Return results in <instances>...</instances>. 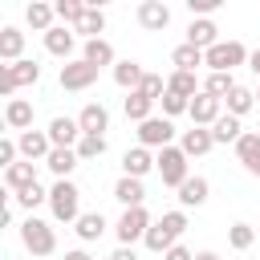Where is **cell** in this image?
Masks as SVG:
<instances>
[{
    "mask_svg": "<svg viewBox=\"0 0 260 260\" xmlns=\"http://www.w3.org/2000/svg\"><path fill=\"white\" fill-rule=\"evenodd\" d=\"M187 232V211L183 207H175V211H162L154 223H150V232H146V248L150 252H158V256H167L175 244H179V236Z\"/></svg>",
    "mask_w": 260,
    "mask_h": 260,
    "instance_id": "1",
    "label": "cell"
},
{
    "mask_svg": "<svg viewBox=\"0 0 260 260\" xmlns=\"http://www.w3.org/2000/svg\"><path fill=\"white\" fill-rule=\"evenodd\" d=\"M20 244H24V252H28L32 260H53V252H57V232H53V223L28 215V219L20 223Z\"/></svg>",
    "mask_w": 260,
    "mask_h": 260,
    "instance_id": "2",
    "label": "cell"
},
{
    "mask_svg": "<svg viewBox=\"0 0 260 260\" xmlns=\"http://www.w3.org/2000/svg\"><path fill=\"white\" fill-rule=\"evenodd\" d=\"M49 211H53L57 223H77L81 219V191H77V183L57 179L49 187Z\"/></svg>",
    "mask_w": 260,
    "mask_h": 260,
    "instance_id": "3",
    "label": "cell"
},
{
    "mask_svg": "<svg viewBox=\"0 0 260 260\" xmlns=\"http://www.w3.org/2000/svg\"><path fill=\"white\" fill-rule=\"evenodd\" d=\"M154 171H158V179L167 183V187H183L187 179H191V171H187V154H183V146H162L158 154H154Z\"/></svg>",
    "mask_w": 260,
    "mask_h": 260,
    "instance_id": "4",
    "label": "cell"
},
{
    "mask_svg": "<svg viewBox=\"0 0 260 260\" xmlns=\"http://www.w3.org/2000/svg\"><path fill=\"white\" fill-rule=\"evenodd\" d=\"M150 211L146 207H126L122 215H118V223H114V236H118V244L122 248H134L138 240H146V232H150Z\"/></svg>",
    "mask_w": 260,
    "mask_h": 260,
    "instance_id": "5",
    "label": "cell"
},
{
    "mask_svg": "<svg viewBox=\"0 0 260 260\" xmlns=\"http://www.w3.org/2000/svg\"><path fill=\"white\" fill-rule=\"evenodd\" d=\"M252 53L240 45V41H219V45H211L207 53H203V65L211 69V73H232L236 65H244Z\"/></svg>",
    "mask_w": 260,
    "mask_h": 260,
    "instance_id": "6",
    "label": "cell"
},
{
    "mask_svg": "<svg viewBox=\"0 0 260 260\" xmlns=\"http://www.w3.org/2000/svg\"><path fill=\"white\" fill-rule=\"evenodd\" d=\"M41 81V65L37 61H16V65H0V93L12 102V93L16 89H24V85H37Z\"/></svg>",
    "mask_w": 260,
    "mask_h": 260,
    "instance_id": "7",
    "label": "cell"
},
{
    "mask_svg": "<svg viewBox=\"0 0 260 260\" xmlns=\"http://www.w3.org/2000/svg\"><path fill=\"white\" fill-rule=\"evenodd\" d=\"M138 146H146V150H162V146H175V122L171 118H146L142 126H138Z\"/></svg>",
    "mask_w": 260,
    "mask_h": 260,
    "instance_id": "8",
    "label": "cell"
},
{
    "mask_svg": "<svg viewBox=\"0 0 260 260\" xmlns=\"http://www.w3.org/2000/svg\"><path fill=\"white\" fill-rule=\"evenodd\" d=\"M57 81H61V89H89L93 81H98V65H89V61H65L61 65V73H57Z\"/></svg>",
    "mask_w": 260,
    "mask_h": 260,
    "instance_id": "9",
    "label": "cell"
},
{
    "mask_svg": "<svg viewBox=\"0 0 260 260\" xmlns=\"http://www.w3.org/2000/svg\"><path fill=\"white\" fill-rule=\"evenodd\" d=\"M16 146H20V158L24 162H45L53 154L49 130H24V134H16Z\"/></svg>",
    "mask_w": 260,
    "mask_h": 260,
    "instance_id": "10",
    "label": "cell"
},
{
    "mask_svg": "<svg viewBox=\"0 0 260 260\" xmlns=\"http://www.w3.org/2000/svg\"><path fill=\"white\" fill-rule=\"evenodd\" d=\"M187 118H191V126H207V130H211V126L223 118V102L211 98V93H199V98H191Z\"/></svg>",
    "mask_w": 260,
    "mask_h": 260,
    "instance_id": "11",
    "label": "cell"
},
{
    "mask_svg": "<svg viewBox=\"0 0 260 260\" xmlns=\"http://www.w3.org/2000/svg\"><path fill=\"white\" fill-rule=\"evenodd\" d=\"M134 16H138V24H142L146 32H162V28L171 24V8H167L162 0H142V4L134 8Z\"/></svg>",
    "mask_w": 260,
    "mask_h": 260,
    "instance_id": "12",
    "label": "cell"
},
{
    "mask_svg": "<svg viewBox=\"0 0 260 260\" xmlns=\"http://www.w3.org/2000/svg\"><path fill=\"white\" fill-rule=\"evenodd\" d=\"M49 142H53V146H69V150H77V142H81V122L57 114V118L49 122Z\"/></svg>",
    "mask_w": 260,
    "mask_h": 260,
    "instance_id": "13",
    "label": "cell"
},
{
    "mask_svg": "<svg viewBox=\"0 0 260 260\" xmlns=\"http://www.w3.org/2000/svg\"><path fill=\"white\" fill-rule=\"evenodd\" d=\"M77 122H81V134H106L110 130V110L102 102H85L81 114H77Z\"/></svg>",
    "mask_w": 260,
    "mask_h": 260,
    "instance_id": "14",
    "label": "cell"
},
{
    "mask_svg": "<svg viewBox=\"0 0 260 260\" xmlns=\"http://www.w3.org/2000/svg\"><path fill=\"white\" fill-rule=\"evenodd\" d=\"M236 158L244 162L248 175L260 179V134H256V130H244V138L236 142Z\"/></svg>",
    "mask_w": 260,
    "mask_h": 260,
    "instance_id": "15",
    "label": "cell"
},
{
    "mask_svg": "<svg viewBox=\"0 0 260 260\" xmlns=\"http://www.w3.org/2000/svg\"><path fill=\"white\" fill-rule=\"evenodd\" d=\"M4 126L8 130H32V102L28 98H12L8 106H4Z\"/></svg>",
    "mask_w": 260,
    "mask_h": 260,
    "instance_id": "16",
    "label": "cell"
},
{
    "mask_svg": "<svg viewBox=\"0 0 260 260\" xmlns=\"http://www.w3.org/2000/svg\"><path fill=\"white\" fill-rule=\"evenodd\" d=\"M179 146H183V154H187V158H199V154H207V150L215 146V138H211V130H207V126H191V130H183Z\"/></svg>",
    "mask_w": 260,
    "mask_h": 260,
    "instance_id": "17",
    "label": "cell"
},
{
    "mask_svg": "<svg viewBox=\"0 0 260 260\" xmlns=\"http://www.w3.org/2000/svg\"><path fill=\"white\" fill-rule=\"evenodd\" d=\"M114 199L122 203V211H126V207H142V203H146V187H142V179L122 175V179L114 183Z\"/></svg>",
    "mask_w": 260,
    "mask_h": 260,
    "instance_id": "18",
    "label": "cell"
},
{
    "mask_svg": "<svg viewBox=\"0 0 260 260\" xmlns=\"http://www.w3.org/2000/svg\"><path fill=\"white\" fill-rule=\"evenodd\" d=\"M207 195H211V183H207L203 175H191V179L179 187V207H183V211H187V207H203Z\"/></svg>",
    "mask_w": 260,
    "mask_h": 260,
    "instance_id": "19",
    "label": "cell"
},
{
    "mask_svg": "<svg viewBox=\"0 0 260 260\" xmlns=\"http://www.w3.org/2000/svg\"><path fill=\"white\" fill-rule=\"evenodd\" d=\"M20 53H24V32L12 28V24H4L0 28V61L4 65H16V61H24Z\"/></svg>",
    "mask_w": 260,
    "mask_h": 260,
    "instance_id": "20",
    "label": "cell"
},
{
    "mask_svg": "<svg viewBox=\"0 0 260 260\" xmlns=\"http://www.w3.org/2000/svg\"><path fill=\"white\" fill-rule=\"evenodd\" d=\"M150 171H154V154H150L146 146H134V150H126V154H122V175L142 179V175H150Z\"/></svg>",
    "mask_w": 260,
    "mask_h": 260,
    "instance_id": "21",
    "label": "cell"
},
{
    "mask_svg": "<svg viewBox=\"0 0 260 260\" xmlns=\"http://www.w3.org/2000/svg\"><path fill=\"white\" fill-rule=\"evenodd\" d=\"M187 45H195V49H211V45H219V28H215V20H191L187 24Z\"/></svg>",
    "mask_w": 260,
    "mask_h": 260,
    "instance_id": "22",
    "label": "cell"
},
{
    "mask_svg": "<svg viewBox=\"0 0 260 260\" xmlns=\"http://www.w3.org/2000/svg\"><path fill=\"white\" fill-rule=\"evenodd\" d=\"M73 45H77V32H73V28H65V24H57V28H49V32H45V49H49L53 57H65V61H69Z\"/></svg>",
    "mask_w": 260,
    "mask_h": 260,
    "instance_id": "23",
    "label": "cell"
},
{
    "mask_svg": "<svg viewBox=\"0 0 260 260\" xmlns=\"http://www.w3.org/2000/svg\"><path fill=\"white\" fill-rule=\"evenodd\" d=\"M32 183H37V162H16V167L4 171V187H8V195H20V191L32 187Z\"/></svg>",
    "mask_w": 260,
    "mask_h": 260,
    "instance_id": "24",
    "label": "cell"
},
{
    "mask_svg": "<svg viewBox=\"0 0 260 260\" xmlns=\"http://www.w3.org/2000/svg\"><path fill=\"white\" fill-rule=\"evenodd\" d=\"M106 215L102 211H81V219L73 223V232H77V240H85V244H93V240H102L106 236Z\"/></svg>",
    "mask_w": 260,
    "mask_h": 260,
    "instance_id": "25",
    "label": "cell"
},
{
    "mask_svg": "<svg viewBox=\"0 0 260 260\" xmlns=\"http://www.w3.org/2000/svg\"><path fill=\"white\" fill-rule=\"evenodd\" d=\"M24 20H28V28L49 32V28H57V24H53V20H57V8H53V4H45V0H32V4L24 8Z\"/></svg>",
    "mask_w": 260,
    "mask_h": 260,
    "instance_id": "26",
    "label": "cell"
},
{
    "mask_svg": "<svg viewBox=\"0 0 260 260\" xmlns=\"http://www.w3.org/2000/svg\"><path fill=\"white\" fill-rule=\"evenodd\" d=\"M142 77H146V69H142L138 61H130V57L114 65V81H118V89H126V93H134V89L142 85Z\"/></svg>",
    "mask_w": 260,
    "mask_h": 260,
    "instance_id": "27",
    "label": "cell"
},
{
    "mask_svg": "<svg viewBox=\"0 0 260 260\" xmlns=\"http://www.w3.org/2000/svg\"><path fill=\"white\" fill-rule=\"evenodd\" d=\"M248 110H256V89H248V85H236V89L223 98V114H232V118H244Z\"/></svg>",
    "mask_w": 260,
    "mask_h": 260,
    "instance_id": "28",
    "label": "cell"
},
{
    "mask_svg": "<svg viewBox=\"0 0 260 260\" xmlns=\"http://www.w3.org/2000/svg\"><path fill=\"white\" fill-rule=\"evenodd\" d=\"M122 110H126V118H130V122H138V126H142L146 118H154V102H150L146 93H138V89L122 98Z\"/></svg>",
    "mask_w": 260,
    "mask_h": 260,
    "instance_id": "29",
    "label": "cell"
},
{
    "mask_svg": "<svg viewBox=\"0 0 260 260\" xmlns=\"http://www.w3.org/2000/svg\"><path fill=\"white\" fill-rule=\"evenodd\" d=\"M77 162H81V158H77V150H69V146H53V154L45 158V167H49L57 179H69Z\"/></svg>",
    "mask_w": 260,
    "mask_h": 260,
    "instance_id": "30",
    "label": "cell"
},
{
    "mask_svg": "<svg viewBox=\"0 0 260 260\" xmlns=\"http://www.w3.org/2000/svg\"><path fill=\"white\" fill-rule=\"evenodd\" d=\"M81 61H89V65H118L114 61V45L106 41V37H98V41H85V49H81Z\"/></svg>",
    "mask_w": 260,
    "mask_h": 260,
    "instance_id": "31",
    "label": "cell"
},
{
    "mask_svg": "<svg viewBox=\"0 0 260 260\" xmlns=\"http://www.w3.org/2000/svg\"><path fill=\"white\" fill-rule=\"evenodd\" d=\"M73 32H81L85 41H98V37L106 32V12H102L98 4H89V8H85V16H81V24H77Z\"/></svg>",
    "mask_w": 260,
    "mask_h": 260,
    "instance_id": "32",
    "label": "cell"
},
{
    "mask_svg": "<svg viewBox=\"0 0 260 260\" xmlns=\"http://www.w3.org/2000/svg\"><path fill=\"white\" fill-rule=\"evenodd\" d=\"M171 65H175V69H183V73H195V69L203 65V49H195V45H187V41H183V45L171 53Z\"/></svg>",
    "mask_w": 260,
    "mask_h": 260,
    "instance_id": "33",
    "label": "cell"
},
{
    "mask_svg": "<svg viewBox=\"0 0 260 260\" xmlns=\"http://www.w3.org/2000/svg\"><path fill=\"white\" fill-rule=\"evenodd\" d=\"M167 89L179 93V98H199V93H203V85L195 81V73H183V69H175V73L167 77Z\"/></svg>",
    "mask_w": 260,
    "mask_h": 260,
    "instance_id": "34",
    "label": "cell"
},
{
    "mask_svg": "<svg viewBox=\"0 0 260 260\" xmlns=\"http://www.w3.org/2000/svg\"><path fill=\"white\" fill-rule=\"evenodd\" d=\"M211 138H215V142H240V138H244V122L232 118V114H223V118L211 126Z\"/></svg>",
    "mask_w": 260,
    "mask_h": 260,
    "instance_id": "35",
    "label": "cell"
},
{
    "mask_svg": "<svg viewBox=\"0 0 260 260\" xmlns=\"http://www.w3.org/2000/svg\"><path fill=\"white\" fill-rule=\"evenodd\" d=\"M232 89H236V77H232V73H207V77H203V93H211V98H219V102H223Z\"/></svg>",
    "mask_w": 260,
    "mask_h": 260,
    "instance_id": "36",
    "label": "cell"
},
{
    "mask_svg": "<svg viewBox=\"0 0 260 260\" xmlns=\"http://www.w3.org/2000/svg\"><path fill=\"white\" fill-rule=\"evenodd\" d=\"M102 154H106V134H81L77 158H81V162H93V158H102Z\"/></svg>",
    "mask_w": 260,
    "mask_h": 260,
    "instance_id": "37",
    "label": "cell"
},
{
    "mask_svg": "<svg viewBox=\"0 0 260 260\" xmlns=\"http://www.w3.org/2000/svg\"><path fill=\"white\" fill-rule=\"evenodd\" d=\"M12 203H20V207H24L28 215H32V211H37L41 203H49V191H45L41 183H32V187H24L20 195H12Z\"/></svg>",
    "mask_w": 260,
    "mask_h": 260,
    "instance_id": "38",
    "label": "cell"
},
{
    "mask_svg": "<svg viewBox=\"0 0 260 260\" xmlns=\"http://www.w3.org/2000/svg\"><path fill=\"white\" fill-rule=\"evenodd\" d=\"M228 244H232L236 252H248V248L256 244V228H252V223H232V228H228Z\"/></svg>",
    "mask_w": 260,
    "mask_h": 260,
    "instance_id": "39",
    "label": "cell"
},
{
    "mask_svg": "<svg viewBox=\"0 0 260 260\" xmlns=\"http://www.w3.org/2000/svg\"><path fill=\"white\" fill-rule=\"evenodd\" d=\"M138 93H146L150 102H162V93H167V77H162V73H146L142 85H138Z\"/></svg>",
    "mask_w": 260,
    "mask_h": 260,
    "instance_id": "40",
    "label": "cell"
},
{
    "mask_svg": "<svg viewBox=\"0 0 260 260\" xmlns=\"http://www.w3.org/2000/svg\"><path fill=\"white\" fill-rule=\"evenodd\" d=\"M158 106H162V118H179V114H187V110H191V98H179V93H171V89H167Z\"/></svg>",
    "mask_w": 260,
    "mask_h": 260,
    "instance_id": "41",
    "label": "cell"
},
{
    "mask_svg": "<svg viewBox=\"0 0 260 260\" xmlns=\"http://www.w3.org/2000/svg\"><path fill=\"white\" fill-rule=\"evenodd\" d=\"M16 154H20L16 138H4V142H0V167H4V171H8V167H16Z\"/></svg>",
    "mask_w": 260,
    "mask_h": 260,
    "instance_id": "42",
    "label": "cell"
},
{
    "mask_svg": "<svg viewBox=\"0 0 260 260\" xmlns=\"http://www.w3.org/2000/svg\"><path fill=\"white\" fill-rule=\"evenodd\" d=\"M162 260H195V252H191V248H183V244H175V248H171Z\"/></svg>",
    "mask_w": 260,
    "mask_h": 260,
    "instance_id": "43",
    "label": "cell"
},
{
    "mask_svg": "<svg viewBox=\"0 0 260 260\" xmlns=\"http://www.w3.org/2000/svg\"><path fill=\"white\" fill-rule=\"evenodd\" d=\"M110 260H138V252H134V248H122V244H118V248L110 252Z\"/></svg>",
    "mask_w": 260,
    "mask_h": 260,
    "instance_id": "44",
    "label": "cell"
},
{
    "mask_svg": "<svg viewBox=\"0 0 260 260\" xmlns=\"http://www.w3.org/2000/svg\"><path fill=\"white\" fill-rule=\"evenodd\" d=\"M65 260H93V256H89L85 248H69V252H65Z\"/></svg>",
    "mask_w": 260,
    "mask_h": 260,
    "instance_id": "45",
    "label": "cell"
},
{
    "mask_svg": "<svg viewBox=\"0 0 260 260\" xmlns=\"http://www.w3.org/2000/svg\"><path fill=\"white\" fill-rule=\"evenodd\" d=\"M248 69L260 77V49H252V57H248Z\"/></svg>",
    "mask_w": 260,
    "mask_h": 260,
    "instance_id": "46",
    "label": "cell"
},
{
    "mask_svg": "<svg viewBox=\"0 0 260 260\" xmlns=\"http://www.w3.org/2000/svg\"><path fill=\"white\" fill-rule=\"evenodd\" d=\"M195 260H219V252H211V248H203V252H195Z\"/></svg>",
    "mask_w": 260,
    "mask_h": 260,
    "instance_id": "47",
    "label": "cell"
},
{
    "mask_svg": "<svg viewBox=\"0 0 260 260\" xmlns=\"http://www.w3.org/2000/svg\"><path fill=\"white\" fill-rule=\"evenodd\" d=\"M256 106H260V89H256Z\"/></svg>",
    "mask_w": 260,
    "mask_h": 260,
    "instance_id": "48",
    "label": "cell"
}]
</instances>
